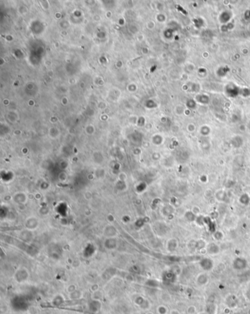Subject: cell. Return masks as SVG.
Here are the masks:
<instances>
[{
	"label": "cell",
	"instance_id": "obj_3",
	"mask_svg": "<svg viewBox=\"0 0 250 314\" xmlns=\"http://www.w3.org/2000/svg\"><path fill=\"white\" fill-rule=\"evenodd\" d=\"M249 200H250L249 197L246 194H243V195L241 196V199H240L241 203L243 204H244V205H247V204L249 203Z\"/></svg>",
	"mask_w": 250,
	"mask_h": 314
},
{
	"label": "cell",
	"instance_id": "obj_2",
	"mask_svg": "<svg viewBox=\"0 0 250 314\" xmlns=\"http://www.w3.org/2000/svg\"><path fill=\"white\" fill-rule=\"evenodd\" d=\"M200 265H201V267H203L204 269H205V270H209V269L212 268L213 263L212 261H211L210 259H204L202 260V261L200 262Z\"/></svg>",
	"mask_w": 250,
	"mask_h": 314
},
{
	"label": "cell",
	"instance_id": "obj_1",
	"mask_svg": "<svg viewBox=\"0 0 250 314\" xmlns=\"http://www.w3.org/2000/svg\"><path fill=\"white\" fill-rule=\"evenodd\" d=\"M233 267L235 269H243L246 267V262L243 259H236L233 263Z\"/></svg>",
	"mask_w": 250,
	"mask_h": 314
}]
</instances>
